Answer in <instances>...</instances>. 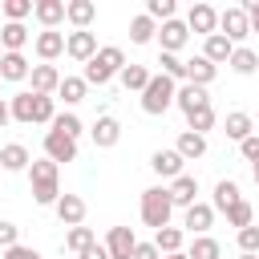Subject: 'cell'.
Wrapping results in <instances>:
<instances>
[{
    "label": "cell",
    "mask_w": 259,
    "mask_h": 259,
    "mask_svg": "<svg viewBox=\"0 0 259 259\" xmlns=\"http://www.w3.org/2000/svg\"><path fill=\"white\" fill-rule=\"evenodd\" d=\"M12 24H24V16L32 12V0H4V8H0Z\"/></svg>",
    "instance_id": "cell-41"
},
{
    "label": "cell",
    "mask_w": 259,
    "mask_h": 259,
    "mask_svg": "<svg viewBox=\"0 0 259 259\" xmlns=\"http://www.w3.org/2000/svg\"><path fill=\"white\" fill-rule=\"evenodd\" d=\"M214 73H219V65H210L202 53L186 61V81H190V85H198V89H206V85L214 81Z\"/></svg>",
    "instance_id": "cell-18"
},
{
    "label": "cell",
    "mask_w": 259,
    "mask_h": 259,
    "mask_svg": "<svg viewBox=\"0 0 259 259\" xmlns=\"http://www.w3.org/2000/svg\"><path fill=\"white\" fill-rule=\"evenodd\" d=\"M239 251H243V255H255V251H259V227H255V223L239 231Z\"/></svg>",
    "instance_id": "cell-43"
},
{
    "label": "cell",
    "mask_w": 259,
    "mask_h": 259,
    "mask_svg": "<svg viewBox=\"0 0 259 259\" xmlns=\"http://www.w3.org/2000/svg\"><path fill=\"white\" fill-rule=\"evenodd\" d=\"M134 259H162V255H158L154 243H138V247H134Z\"/></svg>",
    "instance_id": "cell-48"
},
{
    "label": "cell",
    "mask_w": 259,
    "mask_h": 259,
    "mask_svg": "<svg viewBox=\"0 0 259 259\" xmlns=\"http://www.w3.org/2000/svg\"><path fill=\"white\" fill-rule=\"evenodd\" d=\"M219 32L239 49V40L251 36V28H247V12H243V8H223V12H219Z\"/></svg>",
    "instance_id": "cell-6"
},
{
    "label": "cell",
    "mask_w": 259,
    "mask_h": 259,
    "mask_svg": "<svg viewBox=\"0 0 259 259\" xmlns=\"http://www.w3.org/2000/svg\"><path fill=\"white\" fill-rule=\"evenodd\" d=\"M0 57H4V49H0Z\"/></svg>",
    "instance_id": "cell-55"
},
{
    "label": "cell",
    "mask_w": 259,
    "mask_h": 259,
    "mask_svg": "<svg viewBox=\"0 0 259 259\" xmlns=\"http://www.w3.org/2000/svg\"><path fill=\"white\" fill-rule=\"evenodd\" d=\"M65 53L73 57V61H93V53H97V36L89 32V28H77V32H69L65 36Z\"/></svg>",
    "instance_id": "cell-8"
},
{
    "label": "cell",
    "mask_w": 259,
    "mask_h": 259,
    "mask_svg": "<svg viewBox=\"0 0 259 259\" xmlns=\"http://www.w3.org/2000/svg\"><path fill=\"white\" fill-rule=\"evenodd\" d=\"M8 121H12V113H8V105H4V101H0V130H4V125H8Z\"/></svg>",
    "instance_id": "cell-50"
},
{
    "label": "cell",
    "mask_w": 259,
    "mask_h": 259,
    "mask_svg": "<svg viewBox=\"0 0 259 259\" xmlns=\"http://www.w3.org/2000/svg\"><path fill=\"white\" fill-rule=\"evenodd\" d=\"M231 53H235V45H231L223 32H210V36H206V45H202V57H206L210 65H223V61H231Z\"/></svg>",
    "instance_id": "cell-23"
},
{
    "label": "cell",
    "mask_w": 259,
    "mask_h": 259,
    "mask_svg": "<svg viewBox=\"0 0 259 259\" xmlns=\"http://www.w3.org/2000/svg\"><path fill=\"white\" fill-rule=\"evenodd\" d=\"M53 130L77 142V134H81V117H77V113H57V117H53Z\"/></svg>",
    "instance_id": "cell-40"
},
{
    "label": "cell",
    "mask_w": 259,
    "mask_h": 259,
    "mask_svg": "<svg viewBox=\"0 0 259 259\" xmlns=\"http://www.w3.org/2000/svg\"><path fill=\"white\" fill-rule=\"evenodd\" d=\"M255 186H259V162H255Z\"/></svg>",
    "instance_id": "cell-52"
},
{
    "label": "cell",
    "mask_w": 259,
    "mask_h": 259,
    "mask_svg": "<svg viewBox=\"0 0 259 259\" xmlns=\"http://www.w3.org/2000/svg\"><path fill=\"white\" fill-rule=\"evenodd\" d=\"M89 134H93V146H97V150H109V146H117V138H121V121H117L113 113H101Z\"/></svg>",
    "instance_id": "cell-10"
},
{
    "label": "cell",
    "mask_w": 259,
    "mask_h": 259,
    "mask_svg": "<svg viewBox=\"0 0 259 259\" xmlns=\"http://www.w3.org/2000/svg\"><path fill=\"white\" fill-rule=\"evenodd\" d=\"M57 219H61L65 227H81V223H85V198L61 194V198H57Z\"/></svg>",
    "instance_id": "cell-16"
},
{
    "label": "cell",
    "mask_w": 259,
    "mask_h": 259,
    "mask_svg": "<svg viewBox=\"0 0 259 259\" xmlns=\"http://www.w3.org/2000/svg\"><path fill=\"white\" fill-rule=\"evenodd\" d=\"M121 69H125V53L117 45H105V49L93 53V61H85V85H105Z\"/></svg>",
    "instance_id": "cell-2"
},
{
    "label": "cell",
    "mask_w": 259,
    "mask_h": 259,
    "mask_svg": "<svg viewBox=\"0 0 259 259\" xmlns=\"http://www.w3.org/2000/svg\"><path fill=\"white\" fill-rule=\"evenodd\" d=\"M45 158L49 162H77V142L73 138H65V134H57V130H49L45 134Z\"/></svg>",
    "instance_id": "cell-7"
},
{
    "label": "cell",
    "mask_w": 259,
    "mask_h": 259,
    "mask_svg": "<svg viewBox=\"0 0 259 259\" xmlns=\"http://www.w3.org/2000/svg\"><path fill=\"white\" fill-rule=\"evenodd\" d=\"M28 178H32V198L40 206H57L61 198V186H57V162L40 158V162H28Z\"/></svg>",
    "instance_id": "cell-3"
},
{
    "label": "cell",
    "mask_w": 259,
    "mask_h": 259,
    "mask_svg": "<svg viewBox=\"0 0 259 259\" xmlns=\"http://www.w3.org/2000/svg\"><path fill=\"white\" fill-rule=\"evenodd\" d=\"M134 247H138V235H134L130 227H113L109 239H105L109 259H134Z\"/></svg>",
    "instance_id": "cell-11"
},
{
    "label": "cell",
    "mask_w": 259,
    "mask_h": 259,
    "mask_svg": "<svg viewBox=\"0 0 259 259\" xmlns=\"http://www.w3.org/2000/svg\"><path fill=\"white\" fill-rule=\"evenodd\" d=\"M154 247H158V255H174V251H182V231H178V227H162V231H154Z\"/></svg>",
    "instance_id": "cell-31"
},
{
    "label": "cell",
    "mask_w": 259,
    "mask_h": 259,
    "mask_svg": "<svg viewBox=\"0 0 259 259\" xmlns=\"http://www.w3.org/2000/svg\"><path fill=\"white\" fill-rule=\"evenodd\" d=\"M32 73V65L24 61V53H4L0 57V81H24Z\"/></svg>",
    "instance_id": "cell-21"
},
{
    "label": "cell",
    "mask_w": 259,
    "mask_h": 259,
    "mask_svg": "<svg viewBox=\"0 0 259 259\" xmlns=\"http://www.w3.org/2000/svg\"><path fill=\"white\" fill-rule=\"evenodd\" d=\"M154 32H158V24H154L150 16H134V20H130V40H134V45H150Z\"/></svg>",
    "instance_id": "cell-32"
},
{
    "label": "cell",
    "mask_w": 259,
    "mask_h": 259,
    "mask_svg": "<svg viewBox=\"0 0 259 259\" xmlns=\"http://www.w3.org/2000/svg\"><path fill=\"white\" fill-rule=\"evenodd\" d=\"M239 259H259V255H239Z\"/></svg>",
    "instance_id": "cell-53"
},
{
    "label": "cell",
    "mask_w": 259,
    "mask_h": 259,
    "mask_svg": "<svg viewBox=\"0 0 259 259\" xmlns=\"http://www.w3.org/2000/svg\"><path fill=\"white\" fill-rule=\"evenodd\" d=\"M8 113L20 121V125H32V121H45V125H53V117H57V105H53V97H40V93H16L12 97V105H8Z\"/></svg>",
    "instance_id": "cell-1"
},
{
    "label": "cell",
    "mask_w": 259,
    "mask_h": 259,
    "mask_svg": "<svg viewBox=\"0 0 259 259\" xmlns=\"http://www.w3.org/2000/svg\"><path fill=\"white\" fill-rule=\"evenodd\" d=\"M81 259H109V251H105L101 243H89V247L81 251Z\"/></svg>",
    "instance_id": "cell-49"
},
{
    "label": "cell",
    "mask_w": 259,
    "mask_h": 259,
    "mask_svg": "<svg viewBox=\"0 0 259 259\" xmlns=\"http://www.w3.org/2000/svg\"><path fill=\"white\" fill-rule=\"evenodd\" d=\"M210 223H214V206H206V202H194V206H186V219H182V227H186L190 235H206V231H210Z\"/></svg>",
    "instance_id": "cell-17"
},
{
    "label": "cell",
    "mask_w": 259,
    "mask_h": 259,
    "mask_svg": "<svg viewBox=\"0 0 259 259\" xmlns=\"http://www.w3.org/2000/svg\"><path fill=\"white\" fill-rule=\"evenodd\" d=\"M24 45H28V28H24V24H12V20H8V24L0 28V49H4V53H20Z\"/></svg>",
    "instance_id": "cell-26"
},
{
    "label": "cell",
    "mask_w": 259,
    "mask_h": 259,
    "mask_svg": "<svg viewBox=\"0 0 259 259\" xmlns=\"http://www.w3.org/2000/svg\"><path fill=\"white\" fill-rule=\"evenodd\" d=\"M223 130H227V138H231V142H243V138H251V117H247L243 109H235V113H227Z\"/></svg>",
    "instance_id": "cell-30"
},
{
    "label": "cell",
    "mask_w": 259,
    "mask_h": 259,
    "mask_svg": "<svg viewBox=\"0 0 259 259\" xmlns=\"http://www.w3.org/2000/svg\"><path fill=\"white\" fill-rule=\"evenodd\" d=\"M239 150H243V158H247V162H259V134L243 138V142H239Z\"/></svg>",
    "instance_id": "cell-45"
},
{
    "label": "cell",
    "mask_w": 259,
    "mask_h": 259,
    "mask_svg": "<svg viewBox=\"0 0 259 259\" xmlns=\"http://www.w3.org/2000/svg\"><path fill=\"white\" fill-rule=\"evenodd\" d=\"M162 259H186V251H174V255H162Z\"/></svg>",
    "instance_id": "cell-51"
},
{
    "label": "cell",
    "mask_w": 259,
    "mask_h": 259,
    "mask_svg": "<svg viewBox=\"0 0 259 259\" xmlns=\"http://www.w3.org/2000/svg\"><path fill=\"white\" fill-rule=\"evenodd\" d=\"M93 16H97V4H93V0H69V4H65V20H73L77 28H89Z\"/></svg>",
    "instance_id": "cell-25"
},
{
    "label": "cell",
    "mask_w": 259,
    "mask_h": 259,
    "mask_svg": "<svg viewBox=\"0 0 259 259\" xmlns=\"http://www.w3.org/2000/svg\"><path fill=\"white\" fill-rule=\"evenodd\" d=\"M32 93H40V97H49V93H57V85H61V73H57V65H32Z\"/></svg>",
    "instance_id": "cell-15"
},
{
    "label": "cell",
    "mask_w": 259,
    "mask_h": 259,
    "mask_svg": "<svg viewBox=\"0 0 259 259\" xmlns=\"http://www.w3.org/2000/svg\"><path fill=\"white\" fill-rule=\"evenodd\" d=\"M16 235H20V231H16V223H4V219H0V251L16 247Z\"/></svg>",
    "instance_id": "cell-44"
},
{
    "label": "cell",
    "mask_w": 259,
    "mask_h": 259,
    "mask_svg": "<svg viewBox=\"0 0 259 259\" xmlns=\"http://www.w3.org/2000/svg\"><path fill=\"white\" fill-rule=\"evenodd\" d=\"M174 150H178V158H182V162H194V158H202V154H206V138L186 130V134H178V146H174Z\"/></svg>",
    "instance_id": "cell-24"
},
{
    "label": "cell",
    "mask_w": 259,
    "mask_h": 259,
    "mask_svg": "<svg viewBox=\"0 0 259 259\" xmlns=\"http://www.w3.org/2000/svg\"><path fill=\"white\" fill-rule=\"evenodd\" d=\"M186 28L210 36V32H219V12H214L210 4H190V12H186Z\"/></svg>",
    "instance_id": "cell-9"
},
{
    "label": "cell",
    "mask_w": 259,
    "mask_h": 259,
    "mask_svg": "<svg viewBox=\"0 0 259 259\" xmlns=\"http://www.w3.org/2000/svg\"><path fill=\"white\" fill-rule=\"evenodd\" d=\"M117 77H121V85H125V89H138V93L150 85V69H146V65H125Z\"/></svg>",
    "instance_id": "cell-33"
},
{
    "label": "cell",
    "mask_w": 259,
    "mask_h": 259,
    "mask_svg": "<svg viewBox=\"0 0 259 259\" xmlns=\"http://www.w3.org/2000/svg\"><path fill=\"white\" fill-rule=\"evenodd\" d=\"M4 259H40V255H36L32 247H24V243H16V247H8V251H4Z\"/></svg>",
    "instance_id": "cell-47"
},
{
    "label": "cell",
    "mask_w": 259,
    "mask_h": 259,
    "mask_svg": "<svg viewBox=\"0 0 259 259\" xmlns=\"http://www.w3.org/2000/svg\"><path fill=\"white\" fill-rule=\"evenodd\" d=\"M243 194H239V182L235 178H219L214 182V210H227V206H235Z\"/></svg>",
    "instance_id": "cell-28"
},
{
    "label": "cell",
    "mask_w": 259,
    "mask_h": 259,
    "mask_svg": "<svg viewBox=\"0 0 259 259\" xmlns=\"http://www.w3.org/2000/svg\"><path fill=\"white\" fill-rule=\"evenodd\" d=\"M28 150L20 146V142H8V146H0V166L4 170H28Z\"/></svg>",
    "instance_id": "cell-27"
},
{
    "label": "cell",
    "mask_w": 259,
    "mask_h": 259,
    "mask_svg": "<svg viewBox=\"0 0 259 259\" xmlns=\"http://www.w3.org/2000/svg\"><path fill=\"white\" fill-rule=\"evenodd\" d=\"M32 16L45 24V28H57L65 20V0H36L32 4Z\"/></svg>",
    "instance_id": "cell-22"
},
{
    "label": "cell",
    "mask_w": 259,
    "mask_h": 259,
    "mask_svg": "<svg viewBox=\"0 0 259 259\" xmlns=\"http://www.w3.org/2000/svg\"><path fill=\"white\" fill-rule=\"evenodd\" d=\"M0 8H4V0H0Z\"/></svg>",
    "instance_id": "cell-54"
},
{
    "label": "cell",
    "mask_w": 259,
    "mask_h": 259,
    "mask_svg": "<svg viewBox=\"0 0 259 259\" xmlns=\"http://www.w3.org/2000/svg\"><path fill=\"white\" fill-rule=\"evenodd\" d=\"M223 255V247L210 239V235H198L194 243H190V251H186V259H219Z\"/></svg>",
    "instance_id": "cell-34"
},
{
    "label": "cell",
    "mask_w": 259,
    "mask_h": 259,
    "mask_svg": "<svg viewBox=\"0 0 259 259\" xmlns=\"http://www.w3.org/2000/svg\"><path fill=\"white\" fill-rule=\"evenodd\" d=\"M227 65H231V69H235V73H243V77H251V73H255V69H259V57H255V53H251V49H235V53H231V61H227Z\"/></svg>",
    "instance_id": "cell-35"
},
{
    "label": "cell",
    "mask_w": 259,
    "mask_h": 259,
    "mask_svg": "<svg viewBox=\"0 0 259 259\" xmlns=\"http://www.w3.org/2000/svg\"><path fill=\"white\" fill-rule=\"evenodd\" d=\"M146 16H150V20H162V24L174 20V0H150V4H146Z\"/></svg>",
    "instance_id": "cell-42"
},
{
    "label": "cell",
    "mask_w": 259,
    "mask_h": 259,
    "mask_svg": "<svg viewBox=\"0 0 259 259\" xmlns=\"http://www.w3.org/2000/svg\"><path fill=\"white\" fill-rule=\"evenodd\" d=\"M174 93H178V85L166 77V73H150V85L142 89V109L146 113H166L170 105H174Z\"/></svg>",
    "instance_id": "cell-5"
},
{
    "label": "cell",
    "mask_w": 259,
    "mask_h": 259,
    "mask_svg": "<svg viewBox=\"0 0 259 259\" xmlns=\"http://www.w3.org/2000/svg\"><path fill=\"white\" fill-rule=\"evenodd\" d=\"M85 77H61V85H57V93H61V101L65 105H77V101H85Z\"/></svg>",
    "instance_id": "cell-29"
},
{
    "label": "cell",
    "mask_w": 259,
    "mask_h": 259,
    "mask_svg": "<svg viewBox=\"0 0 259 259\" xmlns=\"http://www.w3.org/2000/svg\"><path fill=\"white\" fill-rule=\"evenodd\" d=\"M158 65H162V73H166L170 81H186V61H178L174 53H162Z\"/></svg>",
    "instance_id": "cell-39"
},
{
    "label": "cell",
    "mask_w": 259,
    "mask_h": 259,
    "mask_svg": "<svg viewBox=\"0 0 259 259\" xmlns=\"http://www.w3.org/2000/svg\"><path fill=\"white\" fill-rule=\"evenodd\" d=\"M223 214H227V223H231V227H239V231H243V227H251V219H255V210H251V202H247V198H239V202H235V206H227Z\"/></svg>",
    "instance_id": "cell-36"
},
{
    "label": "cell",
    "mask_w": 259,
    "mask_h": 259,
    "mask_svg": "<svg viewBox=\"0 0 259 259\" xmlns=\"http://www.w3.org/2000/svg\"><path fill=\"white\" fill-rule=\"evenodd\" d=\"M243 12H247V28H251V32H259V0H247V4H243Z\"/></svg>",
    "instance_id": "cell-46"
},
{
    "label": "cell",
    "mask_w": 259,
    "mask_h": 259,
    "mask_svg": "<svg viewBox=\"0 0 259 259\" xmlns=\"http://www.w3.org/2000/svg\"><path fill=\"white\" fill-rule=\"evenodd\" d=\"M170 210H174V202H170V190H166V186L142 190V223H146V227H154V231L170 227Z\"/></svg>",
    "instance_id": "cell-4"
},
{
    "label": "cell",
    "mask_w": 259,
    "mask_h": 259,
    "mask_svg": "<svg viewBox=\"0 0 259 259\" xmlns=\"http://www.w3.org/2000/svg\"><path fill=\"white\" fill-rule=\"evenodd\" d=\"M186 125H190V134H202V138H206V130L214 125V109L206 105V109H194V113H186Z\"/></svg>",
    "instance_id": "cell-37"
},
{
    "label": "cell",
    "mask_w": 259,
    "mask_h": 259,
    "mask_svg": "<svg viewBox=\"0 0 259 259\" xmlns=\"http://www.w3.org/2000/svg\"><path fill=\"white\" fill-rule=\"evenodd\" d=\"M174 101H178V109H182V113H194V109H206V105H210L206 89H198V85H190V81L174 93Z\"/></svg>",
    "instance_id": "cell-19"
},
{
    "label": "cell",
    "mask_w": 259,
    "mask_h": 259,
    "mask_svg": "<svg viewBox=\"0 0 259 259\" xmlns=\"http://www.w3.org/2000/svg\"><path fill=\"white\" fill-rule=\"evenodd\" d=\"M158 40H162V53H174L178 57V49L186 45V36H190V28H186V20H166L158 32H154Z\"/></svg>",
    "instance_id": "cell-12"
},
{
    "label": "cell",
    "mask_w": 259,
    "mask_h": 259,
    "mask_svg": "<svg viewBox=\"0 0 259 259\" xmlns=\"http://www.w3.org/2000/svg\"><path fill=\"white\" fill-rule=\"evenodd\" d=\"M166 190H170V202L174 206H194L198 202V178L194 174H178Z\"/></svg>",
    "instance_id": "cell-14"
},
{
    "label": "cell",
    "mask_w": 259,
    "mask_h": 259,
    "mask_svg": "<svg viewBox=\"0 0 259 259\" xmlns=\"http://www.w3.org/2000/svg\"><path fill=\"white\" fill-rule=\"evenodd\" d=\"M36 57L45 61V65H53L61 53H65V32H57V28H45V32H36Z\"/></svg>",
    "instance_id": "cell-13"
},
{
    "label": "cell",
    "mask_w": 259,
    "mask_h": 259,
    "mask_svg": "<svg viewBox=\"0 0 259 259\" xmlns=\"http://www.w3.org/2000/svg\"><path fill=\"white\" fill-rule=\"evenodd\" d=\"M89 243H97L89 227H69V235H65V247H69V251H77V255H81Z\"/></svg>",
    "instance_id": "cell-38"
},
{
    "label": "cell",
    "mask_w": 259,
    "mask_h": 259,
    "mask_svg": "<svg viewBox=\"0 0 259 259\" xmlns=\"http://www.w3.org/2000/svg\"><path fill=\"white\" fill-rule=\"evenodd\" d=\"M150 170H154V174H162V178H170V182H174V178H178V174H182V158H178V150H158V154H154V158H150Z\"/></svg>",
    "instance_id": "cell-20"
}]
</instances>
